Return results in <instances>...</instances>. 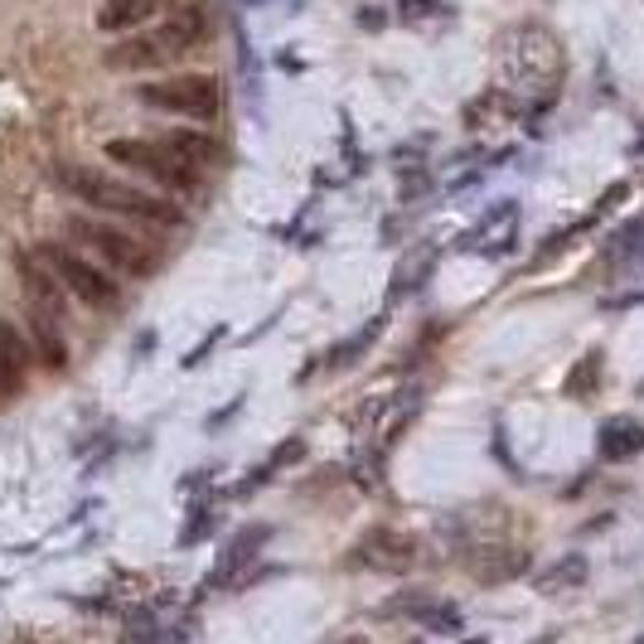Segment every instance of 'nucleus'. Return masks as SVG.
<instances>
[{
	"label": "nucleus",
	"instance_id": "obj_1",
	"mask_svg": "<svg viewBox=\"0 0 644 644\" xmlns=\"http://www.w3.org/2000/svg\"><path fill=\"white\" fill-rule=\"evenodd\" d=\"M54 185L83 199L88 209L97 214H117V218H131V223H155V228H179L185 223V209L170 204L165 194H151L131 179H117L97 165H54Z\"/></svg>",
	"mask_w": 644,
	"mask_h": 644
},
{
	"label": "nucleus",
	"instance_id": "obj_2",
	"mask_svg": "<svg viewBox=\"0 0 644 644\" xmlns=\"http://www.w3.org/2000/svg\"><path fill=\"white\" fill-rule=\"evenodd\" d=\"M204 40H209V20H204L199 6H185L175 15H165L161 24H151V30H131L117 44H107L102 64H107V73H151V68H165L175 58H185Z\"/></svg>",
	"mask_w": 644,
	"mask_h": 644
},
{
	"label": "nucleus",
	"instance_id": "obj_3",
	"mask_svg": "<svg viewBox=\"0 0 644 644\" xmlns=\"http://www.w3.org/2000/svg\"><path fill=\"white\" fill-rule=\"evenodd\" d=\"M64 233H68L73 242H78L83 252H92V258L102 262V266L137 276V282L155 276V266H161L155 248H145V242H141L137 233H127V228H117V223H102V218L68 214V218H64Z\"/></svg>",
	"mask_w": 644,
	"mask_h": 644
},
{
	"label": "nucleus",
	"instance_id": "obj_4",
	"mask_svg": "<svg viewBox=\"0 0 644 644\" xmlns=\"http://www.w3.org/2000/svg\"><path fill=\"white\" fill-rule=\"evenodd\" d=\"M107 161L121 170H137L151 185H161L170 194H199L204 189V170H194L185 155H175L165 141H141V137H112L102 145Z\"/></svg>",
	"mask_w": 644,
	"mask_h": 644
},
{
	"label": "nucleus",
	"instance_id": "obj_5",
	"mask_svg": "<svg viewBox=\"0 0 644 644\" xmlns=\"http://www.w3.org/2000/svg\"><path fill=\"white\" fill-rule=\"evenodd\" d=\"M137 102L151 107V112L185 117V121H214L223 112V88H218L209 73H170V78L141 83Z\"/></svg>",
	"mask_w": 644,
	"mask_h": 644
},
{
	"label": "nucleus",
	"instance_id": "obj_6",
	"mask_svg": "<svg viewBox=\"0 0 644 644\" xmlns=\"http://www.w3.org/2000/svg\"><path fill=\"white\" fill-rule=\"evenodd\" d=\"M40 258L54 266L58 276H64V286H68V296L73 301H83L88 310H112L117 301H121V286H117V276L107 272V266H97L88 252H78V248H68L64 238H44L40 242Z\"/></svg>",
	"mask_w": 644,
	"mask_h": 644
},
{
	"label": "nucleus",
	"instance_id": "obj_7",
	"mask_svg": "<svg viewBox=\"0 0 644 644\" xmlns=\"http://www.w3.org/2000/svg\"><path fill=\"white\" fill-rule=\"evenodd\" d=\"M15 276L24 286L30 310H44V315H54V320H64L68 315V286H64V276L40 258V248H20L15 252Z\"/></svg>",
	"mask_w": 644,
	"mask_h": 644
},
{
	"label": "nucleus",
	"instance_id": "obj_8",
	"mask_svg": "<svg viewBox=\"0 0 644 644\" xmlns=\"http://www.w3.org/2000/svg\"><path fill=\"white\" fill-rule=\"evenodd\" d=\"M354 563L373 567V572H407V567L417 563V538H412V533H397V528H373L359 538Z\"/></svg>",
	"mask_w": 644,
	"mask_h": 644
},
{
	"label": "nucleus",
	"instance_id": "obj_9",
	"mask_svg": "<svg viewBox=\"0 0 644 644\" xmlns=\"http://www.w3.org/2000/svg\"><path fill=\"white\" fill-rule=\"evenodd\" d=\"M30 335L20 330L10 315H0V403H10V397L24 393V379H30Z\"/></svg>",
	"mask_w": 644,
	"mask_h": 644
},
{
	"label": "nucleus",
	"instance_id": "obj_10",
	"mask_svg": "<svg viewBox=\"0 0 644 644\" xmlns=\"http://www.w3.org/2000/svg\"><path fill=\"white\" fill-rule=\"evenodd\" d=\"M644 456V422L640 417H605L597 427V460L601 466H630Z\"/></svg>",
	"mask_w": 644,
	"mask_h": 644
},
{
	"label": "nucleus",
	"instance_id": "obj_11",
	"mask_svg": "<svg viewBox=\"0 0 644 644\" xmlns=\"http://www.w3.org/2000/svg\"><path fill=\"white\" fill-rule=\"evenodd\" d=\"M24 335H30L34 359H40L48 373H64L68 369V345H64V330H58L54 315L30 310V325H24Z\"/></svg>",
	"mask_w": 644,
	"mask_h": 644
},
{
	"label": "nucleus",
	"instance_id": "obj_12",
	"mask_svg": "<svg viewBox=\"0 0 644 644\" xmlns=\"http://www.w3.org/2000/svg\"><path fill=\"white\" fill-rule=\"evenodd\" d=\"M266 538H272V528L266 524H252V528H242L233 543H228L223 553H218V567H214V587H228V581H233L242 567L252 563V557H258L262 548H266Z\"/></svg>",
	"mask_w": 644,
	"mask_h": 644
},
{
	"label": "nucleus",
	"instance_id": "obj_13",
	"mask_svg": "<svg viewBox=\"0 0 644 644\" xmlns=\"http://www.w3.org/2000/svg\"><path fill=\"white\" fill-rule=\"evenodd\" d=\"M165 0H102V10H97V30L102 34H131V30H141L145 20L161 10Z\"/></svg>",
	"mask_w": 644,
	"mask_h": 644
},
{
	"label": "nucleus",
	"instance_id": "obj_14",
	"mask_svg": "<svg viewBox=\"0 0 644 644\" xmlns=\"http://www.w3.org/2000/svg\"><path fill=\"white\" fill-rule=\"evenodd\" d=\"M587 577H591L587 553H567V557H557V563L548 567V572L538 577V591H543V597H563V591H581V587H587Z\"/></svg>",
	"mask_w": 644,
	"mask_h": 644
},
{
	"label": "nucleus",
	"instance_id": "obj_15",
	"mask_svg": "<svg viewBox=\"0 0 644 644\" xmlns=\"http://www.w3.org/2000/svg\"><path fill=\"white\" fill-rule=\"evenodd\" d=\"M161 141H165L175 155H185V161H189L194 170H204V165H214V161H218V141H214V137H204V131H194V127L161 131Z\"/></svg>",
	"mask_w": 644,
	"mask_h": 644
},
{
	"label": "nucleus",
	"instance_id": "obj_16",
	"mask_svg": "<svg viewBox=\"0 0 644 644\" xmlns=\"http://www.w3.org/2000/svg\"><path fill=\"white\" fill-rule=\"evenodd\" d=\"M601 373H605V354L601 349H587L572 369H567L563 379V397H572V403H581V397H591L601 388Z\"/></svg>",
	"mask_w": 644,
	"mask_h": 644
},
{
	"label": "nucleus",
	"instance_id": "obj_17",
	"mask_svg": "<svg viewBox=\"0 0 644 644\" xmlns=\"http://www.w3.org/2000/svg\"><path fill=\"white\" fill-rule=\"evenodd\" d=\"M379 335H383V315H379V320H369V325H363L359 335H349L339 349H330V354H325V363H330V369H345V363L363 359V354H369V349H373V339H379Z\"/></svg>",
	"mask_w": 644,
	"mask_h": 644
},
{
	"label": "nucleus",
	"instance_id": "obj_18",
	"mask_svg": "<svg viewBox=\"0 0 644 644\" xmlns=\"http://www.w3.org/2000/svg\"><path fill=\"white\" fill-rule=\"evenodd\" d=\"M422 625L432 630V635H460V605H451V601H432L427 611H422Z\"/></svg>",
	"mask_w": 644,
	"mask_h": 644
},
{
	"label": "nucleus",
	"instance_id": "obj_19",
	"mask_svg": "<svg viewBox=\"0 0 644 644\" xmlns=\"http://www.w3.org/2000/svg\"><path fill=\"white\" fill-rule=\"evenodd\" d=\"M301 456H306V436H286V441L282 446H276V451L272 456H266V460H272V466L276 470H286V466H296V460Z\"/></svg>",
	"mask_w": 644,
	"mask_h": 644
},
{
	"label": "nucleus",
	"instance_id": "obj_20",
	"mask_svg": "<svg viewBox=\"0 0 644 644\" xmlns=\"http://www.w3.org/2000/svg\"><path fill=\"white\" fill-rule=\"evenodd\" d=\"M214 528V514L209 509H194V519L185 524V533H179V548H194V543H199V533H209Z\"/></svg>",
	"mask_w": 644,
	"mask_h": 644
},
{
	"label": "nucleus",
	"instance_id": "obj_21",
	"mask_svg": "<svg viewBox=\"0 0 644 644\" xmlns=\"http://www.w3.org/2000/svg\"><path fill=\"white\" fill-rule=\"evenodd\" d=\"M359 24H369V30H379V24H383V15H379V10H363V15H359Z\"/></svg>",
	"mask_w": 644,
	"mask_h": 644
},
{
	"label": "nucleus",
	"instance_id": "obj_22",
	"mask_svg": "<svg viewBox=\"0 0 644 644\" xmlns=\"http://www.w3.org/2000/svg\"><path fill=\"white\" fill-rule=\"evenodd\" d=\"M456 644H490V640H484V635H470V640H456Z\"/></svg>",
	"mask_w": 644,
	"mask_h": 644
},
{
	"label": "nucleus",
	"instance_id": "obj_23",
	"mask_svg": "<svg viewBox=\"0 0 644 644\" xmlns=\"http://www.w3.org/2000/svg\"><path fill=\"white\" fill-rule=\"evenodd\" d=\"M635 644H644V635H635Z\"/></svg>",
	"mask_w": 644,
	"mask_h": 644
},
{
	"label": "nucleus",
	"instance_id": "obj_24",
	"mask_svg": "<svg viewBox=\"0 0 644 644\" xmlns=\"http://www.w3.org/2000/svg\"><path fill=\"white\" fill-rule=\"evenodd\" d=\"M407 644H422V640H407Z\"/></svg>",
	"mask_w": 644,
	"mask_h": 644
}]
</instances>
